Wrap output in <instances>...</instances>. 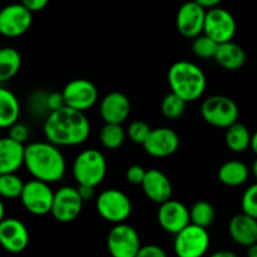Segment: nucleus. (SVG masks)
<instances>
[{
  "label": "nucleus",
  "mask_w": 257,
  "mask_h": 257,
  "mask_svg": "<svg viewBox=\"0 0 257 257\" xmlns=\"http://www.w3.org/2000/svg\"><path fill=\"white\" fill-rule=\"evenodd\" d=\"M90 123L84 112L64 107L52 112L44 122V135L48 142L57 147L79 146L88 140Z\"/></svg>",
  "instance_id": "nucleus-1"
},
{
  "label": "nucleus",
  "mask_w": 257,
  "mask_h": 257,
  "mask_svg": "<svg viewBox=\"0 0 257 257\" xmlns=\"http://www.w3.org/2000/svg\"><path fill=\"white\" fill-rule=\"evenodd\" d=\"M84 201L77 187L63 186L54 193L52 215L58 222L69 223L80 215Z\"/></svg>",
  "instance_id": "nucleus-11"
},
{
  "label": "nucleus",
  "mask_w": 257,
  "mask_h": 257,
  "mask_svg": "<svg viewBox=\"0 0 257 257\" xmlns=\"http://www.w3.org/2000/svg\"><path fill=\"white\" fill-rule=\"evenodd\" d=\"M247 257H257V243L247 247Z\"/></svg>",
  "instance_id": "nucleus-44"
},
{
  "label": "nucleus",
  "mask_w": 257,
  "mask_h": 257,
  "mask_svg": "<svg viewBox=\"0 0 257 257\" xmlns=\"http://www.w3.org/2000/svg\"><path fill=\"white\" fill-rule=\"evenodd\" d=\"M203 34L210 37L218 44L232 42L236 34V20L228 10L223 8H213L207 10Z\"/></svg>",
  "instance_id": "nucleus-10"
},
{
  "label": "nucleus",
  "mask_w": 257,
  "mask_h": 257,
  "mask_svg": "<svg viewBox=\"0 0 257 257\" xmlns=\"http://www.w3.org/2000/svg\"><path fill=\"white\" fill-rule=\"evenodd\" d=\"M127 138V131L122 127V124H113L105 123L99 132V142L107 150H117L123 146Z\"/></svg>",
  "instance_id": "nucleus-27"
},
{
  "label": "nucleus",
  "mask_w": 257,
  "mask_h": 257,
  "mask_svg": "<svg viewBox=\"0 0 257 257\" xmlns=\"http://www.w3.org/2000/svg\"><path fill=\"white\" fill-rule=\"evenodd\" d=\"M47 103H48V108H49L50 113L57 112V110L67 107V105H65L64 97H63V93H59V92L48 93Z\"/></svg>",
  "instance_id": "nucleus-37"
},
{
  "label": "nucleus",
  "mask_w": 257,
  "mask_h": 257,
  "mask_svg": "<svg viewBox=\"0 0 257 257\" xmlns=\"http://www.w3.org/2000/svg\"><path fill=\"white\" fill-rule=\"evenodd\" d=\"M136 257H167V253L157 245H146L141 247Z\"/></svg>",
  "instance_id": "nucleus-38"
},
{
  "label": "nucleus",
  "mask_w": 257,
  "mask_h": 257,
  "mask_svg": "<svg viewBox=\"0 0 257 257\" xmlns=\"http://www.w3.org/2000/svg\"><path fill=\"white\" fill-rule=\"evenodd\" d=\"M100 115L105 123L122 124L131 113V102L120 92H110L100 102Z\"/></svg>",
  "instance_id": "nucleus-19"
},
{
  "label": "nucleus",
  "mask_w": 257,
  "mask_h": 257,
  "mask_svg": "<svg viewBox=\"0 0 257 257\" xmlns=\"http://www.w3.org/2000/svg\"><path fill=\"white\" fill-rule=\"evenodd\" d=\"M54 193L49 183L32 180L25 183L20 200L29 213L35 216H44L52 213Z\"/></svg>",
  "instance_id": "nucleus-9"
},
{
  "label": "nucleus",
  "mask_w": 257,
  "mask_h": 257,
  "mask_svg": "<svg viewBox=\"0 0 257 257\" xmlns=\"http://www.w3.org/2000/svg\"><path fill=\"white\" fill-rule=\"evenodd\" d=\"M47 98H48V93L45 92L33 93L32 97L29 98L30 110L37 115H43V114L49 115L50 112H49V108H48Z\"/></svg>",
  "instance_id": "nucleus-34"
},
{
  "label": "nucleus",
  "mask_w": 257,
  "mask_h": 257,
  "mask_svg": "<svg viewBox=\"0 0 257 257\" xmlns=\"http://www.w3.org/2000/svg\"><path fill=\"white\" fill-rule=\"evenodd\" d=\"M180 147V137L168 127L152 130L147 141L143 143L146 153L156 158H166L172 156Z\"/></svg>",
  "instance_id": "nucleus-16"
},
{
  "label": "nucleus",
  "mask_w": 257,
  "mask_h": 257,
  "mask_svg": "<svg viewBox=\"0 0 257 257\" xmlns=\"http://www.w3.org/2000/svg\"><path fill=\"white\" fill-rule=\"evenodd\" d=\"M62 93L65 105L79 112L90 109L98 100L97 87L84 78L70 80Z\"/></svg>",
  "instance_id": "nucleus-12"
},
{
  "label": "nucleus",
  "mask_w": 257,
  "mask_h": 257,
  "mask_svg": "<svg viewBox=\"0 0 257 257\" xmlns=\"http://www.w3.org/2000/svg\"><path fill=\"white\" fill-rule=\"evenodd\" d=\"M24 166L34 180L59 182L65 175L64 156L50 142H34L25 147Z\"/></svg>",
  "instance_id": "nucleus-2"
},
{
  "label": "nucleus",
  "mask_w": 257,
  "mask_h": 257,
  "mask_svg": "<svg viewBox=\"0 0 257 257\" xmlns=\"http://www.w3.org/2000/svg\"><path fill=\"white\" fill-rule=\"evenodd\" d=\"M210 247L207 228L190 223L175 236L173 250L177 257H203Z\"/></svg>",
  "instance_id": "nucleus-7"
},
{
  "label": "nucleus",
  "mask_w": 257,
  "mask_h": 257,
  "mask_svg": "<svg viewBox=\"0 0 257 257\" xmlns=\"http://www.w3.org/2000/svg\"><path fill=\"white\" fill-rule=\"evenodd\" d=\"M20 115V104L18 98L7 88L0 89V125L10 128L18 123Z\"/></svg>",
  "instance_id": "nucleus-24"
},
{
  "label": "nucleus",
  "mask_w": 257,
  "mask_h": 257,
  "mask_svg": "<svg viewBox=\"0 0 257 257\" xmlns=\"http://www.w3.org/2000/svg\"><path fill=\"white\" fill-rule=\"evenodd\" d=\"M186 105H187V102H185L182 98L171 92L161 102V112L168 119H177L183 115Z\"/></svg>",
  "instance_id": "nucleus-30"
},
{
  "label": "nucleus",
  "mask_w": 257,
  "mask_h": 257,
  "mask_svg": "<svg viewBox=\"0 0 257 257\" xmlns=\"http://www.w3.org/2000/svg\"><path fill=\"white\" fill-rule=\"evenodd\" d=\"M167 79L172 93L187 103L200 99L207 85L203 70L187 60L173 63L168 70Z\"/></svg>",
  "instance_id": "nucleus-3"
},
{
  "label": "nucleus",
  "mask_w": 257,
  "mask_h": 257,
  "mask_svg": "<svg viewBox=\"0 0 257 257\" xmlns=\"http://www.w3.org/2000/svg\"><path fill=\"white\" fill-rule=\"evenodd\" d=\"M152 132V128L143 120H135L131 123L127 128V137L132 141L133 143L142 145L147 141L148 136Z\"/></svg>",
  "instance_id": "nucleus-32"
},
{
  "label": "nucleus",
  "mask_w": 257,
  "mask_h": 257,
  "mask_svg": "<svg viewBox=\"0 0 257 257\" xmlns=\"http://www.w3.org/2000/svg\"><path fill=\"white\" fill-rule=\"evenodd\" d=\"M251 150L257 156V131L252 135V140H251Z\"/></svg>",
  "instance_id": "nucleus-43"
},
{
  "label": "nucleus",
  "mask_w": 257,
  "mask_h": 257,
  "mask_svg": "<svg viewBox=\"0 0 257 257\" xmlns=\"http://www.w3.org/2000/svg\"><path fill=\"white\" fill-rule=\"evenodd\" d=\"M141 247L140 235L127 223L114 225L107 236V248L112 257H136Z\"/></svg>",
  "instance_id": "nucleus-8"
},
{
  "label": "nucleus",
  "mask_w": 257,
  "mask_h": 257,
  "mask_svg": "<svg viewBox=\"0 0 257 257\" xmlns=\"http://www.w3.org/2000/svg\"><path fill=\"white\" fill-rule=\"evenodd\" d=\"M251 171H252L253 177H255L256 180H257V158H256L255 162H253V165H252V170H251Z\"/></svg>",
  "instance_id": "nucleus-45"
},
{
  "label": "nucleus",
  "mask_w": 257,
  "mask_h": 257,
  "mask_svg": "<svg viewBox=\"0 0 257 257\" xmlns=\"http://www.w3.org/2000/svg\"><path fill=\"white\" fill-rule=\"evenodd\" d=\"M25 183L15 173L0 175V195L4 198H18L24 191Z\"/></svg>",
  "instance_id": "nucleus-29"
},
{
  "label": "nucleus",
  "mask_w": 257,
  "mask_h": 257,
  "mask_svg": "<svg viewBox=\"0 0 257 257\" xmlns=\"http://www.w3.org/2000/svg\"><path fill=\"white\" fill-rule=\"evenodd\" d=\"M9 137L12 140L24 145L25 141L29 138V130H28V127L25 124L18 122L9 128Z\"/></svg>",
  "instance_id": "nucleus-36"
},
{
  "label": "nucleus",
  "mask_w": 257,
  "mask_h": 257,
  "mask_svg": "<svg viewBox=\"0 0 257 257\" xmlns=\"http://www.w3.org/2000/svg\"><path fill=\"white\" fill-rule=\"evenodd\" d=\"M202 118L216 128H230L238 119V107L235 100L225 95H212L201 105Z\"/></svg>",
  "instance_id": "nucleus-5"
},
{
  "label": "nucleus",
  "mask_w": 257,
  "mask_h": 257,
  "mask_svg": "<svg viewBox=\"0 0 257 257\" xmlns=\"http://www.w3.org/2000/svg\"><path fill=\"white\" fill-rule=\"evenodd\" d=\"M95 208L103 220L119 225L124 223V221L132 213V202L124 192L115 188H109L98 196Z\"/></svg>",
  "instance_id": "nucleus-6"
},
{
  "label": "nucleus",
  "mask_w": 257,
  "mask_h": 257,
  "mask_svg": "<svg viewBox=\"0 0 257 257\" xmlns=\"http://www.w3.org/2000/svg\"><path fill=\"white\" fill-rule=\"evenodd\" d=\"M141 186H142L145 195L152 202L162 205V203L172 200L171 198L173 192L172 183H171L170 178L157 168L147 170L145 181Z\"/></svg>",
  "instance_id": "nucleus-18"
},
{
  "label": "nucleus",
  "mask_w": 257,
  "mask_h": 257,
  "mask_svg": "<svg viewBox=\"0 0 257 257\" xmlns=\"http://www.w3.org/2000/svg\"><path fill=\"white\" fill-rule=\"evenodd\" d=\"M218 43L211 39L206 34H201L200 37L195 38L192 42V52L196 57L202 58V59H210L215 58L218 49Z\"/></svg>",
  "instance_id": "nucleus-31"
},
{
  "label": "nucleus",
  "mask_w": 257,
  "mask_h": 257,
  "mask_svg": "<svg viewBox=\"0 0 257 257\" xmlns=\"http://www.w3.org/2000/svg\"><path fill=\"white\" fill-rule=\"evenodd\" d=\"M0 243L8 252H23L29 245V232L24 223L14 217L0 221Z\"/></svg>",
  "instance_id": "nucleus-17"
},
{
  "label": "nucleus",
  "mask_w": 257,
  "mask_h": 257,
  "mask_svg": "<svg viewBox=\"0 0 257 257\" xmlns=\"http://www.w3.org/2000/svg\"><path fill=\"white\" fill-rule=\"evenodd\" d=\"M49 2L50 0H22V4L24 5L28 10L34 13L40 12V10L44 9V8L49 4Z\"/></svg>",
  "instance_id": "nucleus-39"
},
{
  "label": "nucleus",
  "mask_w": 257,
  "mask_h": 257,
  "mask_svg": "<svg viewBox=\"0 0 257 257\" xmlns=\"http://www.w3.org/2000/svg\"><path fill=\"white\" fill-rule=\"evenodd\" d=\"M198 5H201L205 9H213V8H218V4H220L222 0H195Z\"/></svg>",
  "instance_id": "nucleus-41"
},
{
  "label": "nucleus",
  "mask_w": 257,
  "mask_h": 257,
  "mask_svg": "<svg viewBox=\"0 0 257 257\" xmlns=\"http://www.w3.org/2000/svg\"><path fill=\"white\" fill-rule=\"evenodd\" d=\"M77 190L84 202H87V201H90L94 198V196H95L94 187H89V186H78Z\"/></svg>",
  "instance_id": "nucleus-40"
},
{
  "label": "nucleus",
  "mask_w": 257,
  "mask_h": 257,
  "mask_svg": "<svg viewBox=\"0 0 257 257\" xmlns=\"http://www.w3.org/2000/svg\"><path fill=\"white\" fill-rule=\"evenodd\" d=\"M251 140H252V136H251L250 131L242 123L237 122L226 130V146L232 152H245L246 150L251 147Z\"/></svg>",
  "instance_id": "nucleus-25"
},
{
  "label": "nucleus",
  "mask_w": 257,
  "mask_h": 257,
  "mask_svg": "<svg viewBox=\"0 0 257 257\" xmlns=\"http://www.w3.org/2000/svg\"><path fill=\"white\" fill-rule=\"evenodd\" d=\"M210 257H238V256L236 255L235 252H232V251L220 250V251H216V252H213Z\"/></svg>",
  "instance_id": "nucleus-42"
},
{
  "label": "nucleus",
  "mask_w": 257,
  "mask_h": 257,
  "mask_svg": "<svg viewBox=\"0 0 257 257\" xmlns=\"http://www.w3.org/2000/svg\"><path fill=\"white\" fill-rule=\"evenodd\" d=\"M33 24V13L23 4H10L0 12V33L8 38L25 34Z\"/></svg>",
  "instance_id": "nucleus-13"
},
{
  "label": "nucleus",
  "mask_w": 257,
  "mask_h": 257,
  "mask_svg": "<svg viewBox=\"0 0 257 257\" xmlns=\"http://www.w3.org/2000/svg\"><path fill=\"white\" fill-rule=\"evenodd\" d=\"M206 9L195 0L186 2L181 5L176 17V27L181 35L190 39L200 37L205 30Z\"/></svg>",
  "instance_id": "nucleus-14"
},
{
  "label": "nucleus",
  "mask_w": 257,
  "mask_h": 257,
  "mask_svg": "<svg viewBox=\"0 0 257 257\" xmlns=\"http://www.w3.org/2000/svg\"><path fill=\"white\" fill-rule=\"evenodd\" d=\"M25 161V146L10 137L0 141V175L15 173Z\"/></svg>",
  "instance_id": "nucleus-21"
},
{
  "label": "nucleus",
  "mask_w": 257,
  "mask_h": 257,
  "mask_svg": "<svg viewBox=\"0 0 257 257\" xmlns=\"http://www.w3.org/2000/svg\"><path fill=\"white\" fill-rule=\"evenodd\" d=\"M146 173H147V171H146L142 166L133 165L131 166L127 170V172H125V180H127L128 183H131V185H142L143 181H145Z\"/></svg>",
  "instance_id": "nucleus-35"
},
{
  "label": "nucleus",
  "mask_w": 257,
  "mask_h": 257,
  "mask_svg": "<svg viewBox=\"0 0 257 257\" xmlns=\"http://www.w3.org/2000/svg\"><path fill=\"white\" fill-rule=\"evenodd\" d=\"M241 207H242L243 213L257 220V183L251 185L243 192L242 200H241Z\"/></svg>",
  "instance_id": "nucleus-33"
},
{
  "label": "nucleus",
  "mask_w": 257,
  "mask_h": 257,
  "mask_svg": "<svg viewBox=\"0 0 257 257\" xmlns=\"http://www.w3.org/2000/svg\"><path fill=\"white\" fill-rule=\"evenodd\" d=\"M157 220L166 232L176 236L191 223L190 210L180 201L170 200L160 205Z\"/></svg>",
  "instance_id": "nucleus-15"
},
{
  "label": "nucleus",
  "mask_w": 257,
  "mask_h": 257,
  "mask_svg": "<svg viewBox=\"0 0 257 257\" xmlns=\"http://www.w3.org/2000/svg\"><path fill=\"white\" fill-rule=\"evenodd\" d=\"M22 67V55L14 48L0 50V82H7L17 75Z\"/></svg>",
  "instance_id": "nucleus-26"
},
{
  "label": "nucleus",
  "mask_w": 257,
  "mask_h": 257,
  "mask_svg": "<svg viewBox=\"0 0 257 257\" xmlns=\"http://www.w3.org/2000/svg\"><path fill=\"white\" fill-rule=\"evenodd\" d=\"M215 60L223 69L238 70L246 63V53L241 45L233 42H227L218 45Z\"/></svg>",
  "instance_id": "nucleus-22"
},
{
  "label": "nucleus",
  "mask_w": 257,
  "mask_h": 257,
  "mask_svg": "<svg viewBox=\"0 0 257 257\" xmlns=\"http://www.w3.org/2000/svg\"><path fill=\"white\" fill-rule=\"evenodd\" d=\"M190 216L192 225L207 228L215 221V208L207 201H198L191 207Z\"/></svg>",
  "instance_id": "nucleus-28"
},
{
  "label": "nucleus",
  "mask_w": 257,
  "mask_h": 257,
  "mask_svg": "<svg viewBox=\"0 0 257 257\" xmlns=\"http://www.w3.org/2000/svg\"><path fill=\"white\" fill-rule=\"evenodd\" d=\"M218 180L228 187H238L248 180L250 170L241 161H227L218 168Z\"/></svg>",
  "instance_id": "nucleus-23"
},
{
  "label": "nucleus",
  "mask_w": 257,
  "mask_h": 257,
  "mask_svg": "<svg viewBox=\"0 0 257 257\" xmlns=\"http://www.w3.org/2000/svg\"><path fill=\"white\" fill-rule=\"evenodd\" d=\"M228 233L237 245L250 247L257 243V220L243 212L238 213L228 222Z\"/></svg>",
  "instance_id": "nucleus-20"
},
{
  "label": "nucleus",
  "mask_w": 257,
  "mask_h": 257,
  "mask_svg": "<svg viewBox=\"0 0 257 257\" xmlns=\"http://www.w3.org/2000/svg\"><path fill=\"white\" fill-rule=\"evenodd\" d=\"M107 175V161L103 153L97 150H85L75 157L73 163V176L78 186L97 187Z\"/></svg>",
  "instance_id": "nucleus-4"
}]
</instances>
